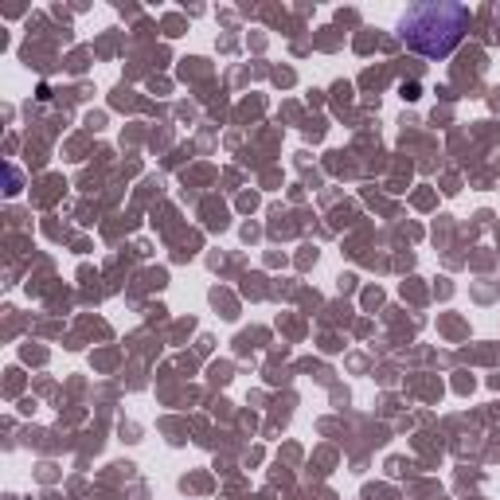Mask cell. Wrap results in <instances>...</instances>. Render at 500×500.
Returning a JSON list of instances; mask_svg holds the SVG:
<instances>
[{
  "label": "cell",
  "mask_w": 500,
  "mask_h": 500,
  "mask_svg": "<svg viewBox=\"0 0 500 500\" xmlns=\"http://www.w3.org/2000/svg\"><path fill=\"white\" fill-rule=\"evenodd\" d=\"M469 28V8L453 4V0H430V4H415L398 20V39L410 51L426 55V59H446L461 43Z\"/></svg>",
  "instance_id": "obj_1"
}]
</instances>
